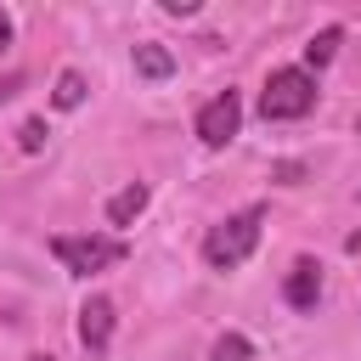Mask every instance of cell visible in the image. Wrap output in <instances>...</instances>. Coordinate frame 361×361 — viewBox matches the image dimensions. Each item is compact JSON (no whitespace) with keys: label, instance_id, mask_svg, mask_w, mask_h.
I'll list each match as a JSON object with an SVG mask.
<instances>
[{"label":"cell","instance_id":"cell-13","mask_svg":"<svg viewBox=\"0 0 361 361\" xmlns=\"http://www.w3.org/2000/svg\"><path fill=\"white\" fill-rule=\"evenodd\" d=\"M271 175H276V180H282V186H299V175H305V164H276V169H271Z\"/></svg>","mask_w":361,"mask_h":361},{"label":"cell","instance_id":"cell-18","mask_svg":"<svg viewBox=\"0 0 361 361\" xmlns=\"http://www.w3.org/2000/svg\"><path fill=\"white\" fill-rule=\"evenodd\" d=\"M28 361H56V355H28Z\"/></svg>","mask_w":361,"mask_h":361},{"label":"cell","instance_id":"cell-8","mask_svg":"<svg viewBox=\"0 0 361 361\" xmlns=\"http://www.w3.org/2000/svg\"><path fill=\"white\" fill-rule=\"evenodd\" d=\"M135 73H141V79H169V73H175V56H169L158 39H141V45H135Z\"/></svg>","mask_w":361,"mask_h":361},{"label":"cell","instance_id":"cell-5","mask_svg":"<svg viewBox=\"0 0 361 361\" xmlns=\"http://www.w3.org/2000/svg\"><path fill=\"white\" fill-rule=\"evenodd\" d=\"M113 322H118V316H113V299H102V293H90V299L79 305V344L102 355V350L113 344Z\"/></svg>","mask_w":361,"mask_h":361},{"label":"cell","instance_id":"cell-15","mask_svg":"<svg viewBox=\"0 0 361 361\" xmlns=\"http://www.w3.org/2000/svg\"><path fill=\"white\" fill-rule=\"evenodd\" d=\"M6 45H11V11L0 6V51H6Z\"/></svg>","mask_w":361,"mask_h":361},{"label":"cell","instance_id":"cell-1","mask_svg":"<svg viewBox=\"0 0 361 361\" xmlns=\"http://www.w3.org/2000/svg\"><path fill=\"white\" fill-rule=\"evenodd\" d=\"M259 226H265V209H237V214H226L220 226H209L203 259H209L214 271H237V265L259 248Z\"/></svg>","mask_w":361,"mask_h":361},{"label":"cell","instance_id":"cell-17","mask_svg":"<svg viewBox=\"0 0 361 361\" xmlns=\"http://www.w3.org/2000/svg\"><path fill=\"white\" fill-rule=\"evenodd\" d=\"M344 248H350V254H361V231H350V237H344Z\"/></svg>","mask_w":361,"mask_h":361},{"label":"cell","instance_id":"cell-11","mask_svg":"<svg viewBox=\"0 0 361 361\" xmlns=\"http://www.w3.org/2000/svg\"><path fill=\"white\" fill-rule=\"evenodd\" d=\"M209 361H254V344L243 333H220L214 350H209Z\"/></svg>","mask_w":361,"mask_h":361},{"label":"cell","instance_id":"cell-4","mask_svg":"<svg viewBox=\"0 0 361 361\" xmlns=\"http://www.w3.org/2000/svg\"><path fill=\"white\" fill-rule=\"evenodd\" d=\"M237 124H243V102H237V90H220V96L203 102V113H197V141H203V147H226V141L237 135Z\"/></svg>","mask_w":361,"mask_h":361},{"label":"cell","instance_id":"cell-12","mask_svg":"<svg viewBox=\"0 0 361 361\" xmlns=\"http://www.w3.org/2000/svg\"><path fill=\"white\" fill-rule=\"evenodd\" d=\"M45 135H51V130H45V118H28V124L17 130V147H23V152H39V147H45Z\"/></svg>","mask_w":361,"mask_h":361},{"label":"cell","instance_id":"cell-7","mask_svg":"<svg viewBox=\"0 0 361 361\" xmlns=\"http://www.w3.org/2000/svg\"><path fill=\"white\" fill-rule=\"evenodd\" d=\"M152 203V192H147V180H130L124 192H113L107 197V226H130V220H141V209Z\"/></svg>","mask_w":361,"mask_h":361},{"label":"cell","instance_id":"cell-10","mask_svg":"<svg viewBox=\"0 0 361 361\" xmlns=\"http://www.w3.org/2000/svg\"><path fill=\"white\" fill-rule=\"evenodd\" d=\"M51 102H56L62 113H73V107L85 102V73H79V68H62V73H56V90H51Z\"/></svg>","mask_w":361,"mask_h":361},{"label":"cell","instance_id":"cell-2","mask_svg":"<svg viewBox=\"0 0 361 361\" xmlns=\"http://www.w3.org/2000/svg\"><path fill=\"white\" fill-rule=\"evenodd\" d=\"M316 107V79L305 68H271L265 90H259V118L282 124V118H305Z\"/></svg>","mask_w":361,"mask_h":361},{"label":"cell","instance_id":"cell-3","mask_svg":"<svg viewBox=\"0 0 361 361\" xmlns=\"http://www.w3.org/2000/svg\"><path fill=\"white\" fill-rule=\"evenodd\" d=\"M51 254H56V265L68 276H96V271H113L130 248H124V237L90 231V237H51Z\"/></svg>","mask_w":361,"mask_h":361},{"label":"cell","instance_id":"cell-6","mask_svg":"<svg viewBox=\"0 0 361 361\" xmlns=\"http://www.w3.org/2000/svg\"><path fill=\"white\" fill-rule=\"evenodd\" d=\"M282 299L293 310H316V299H322V265L316 259H293V271L282 282Z\"/></svg>","mask_w":361,"mask_h":361},{"label":"cell","instance_id":"cell-16","mask_svg":"<svg viewBox=\"0 0 361 361\" xmlns=\"http://www.w3.org/2000/svg\"><path fill=\"white\" fill-rule=\"evenodd\" d=\"M17 85H23L17 73H11V79H0V102H6V96H17Z\"/></svg>","mask_w":361,"mask_h":361},{"label":"cell","instance_id":"cell-9","mask_svg":"<svg viewBox=\"0 0 361 361\" xmlns=\"http://www.w3.org/2000/svg\"><path fill=\"white\" fill-rule=\"evenodd\" d=\"M338 45H344V28H338V23H327L322 34H310V45H305V62H310V68H327Z\"/></svg>","mask_w":361,"mask_h":361},{"label":"cell","instance_id":"cell-14","mask_svg":"<svg viewBox=\"0 0 361 361\" xmlns=\"http://www.w3.org/2000/svg\"><path fill=\"white\" fill-rule=\"evenodd\" d=\"M164 11H169V17H192L197 6H192V0H164Z\"/></svg>","mask_w":361,"mask_h":361}]
</instances>
